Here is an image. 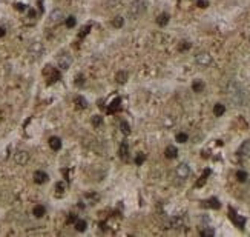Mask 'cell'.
I'll return each mask as SVG.
<instances>
[{"label": "cell", "mask_w": 250, "mask_h": 237, "mask_svg": "<svg viewBox=\"0 0 250 237\" xmlns=\"http://www.w3.org/2000/svg\"><path fill=\"white\" fill-rule=\"evenodd\" d=\"M146 8H147V5H146V2H144V0H134V2L130 3V6H129L127 13H129V16H130V17L138 18L144 11H146Z\"/></svg>", "instance_id": "1"}, {"label": "cell", "mask_w": 250, "mask_h": 237, "mask_svg": "<svg viewBox=\"0 0 250 237\" xmlns=\"http://www.w3.org/2000/svg\"><path fill=\"white\" fill-rule=\"evenodd\" d=\"M229 95L232 97L238 105H243V102H244V91H243V88H241L238 83L232 82V83L229 85Z\"/></svg>", "instance_id": "2"}, {"label": "cell", "mask_w": 250, "mask_h": 237, "mask_svg": "<svg viewBox=\"0 0 250 237\" xmlns=\"http://www.w3.org/2000/svg\"><path fill=\"white\" fill-rule=\"evenodd\" d=\"M43 75L45 77H48V85H51V83H54V82H57V80H60V73L55 70V68H52V66H46L45 68V71H43Z\"/></svg>", "instance_id": "3"}, {"label": "cell", "mask_w": 250, "mask_h": 237, "mask_svg": "<svg viewBox=\"0 0 250 237\" xmlns=\"http://www.w3.org/2000/svg\"><path fill=\"white\" fill-rule=\"evenodd\" d=\"M229 217H230V220H232L233 223L238 226V228H244V225H246V217H243V216H239L233 208H229Z\"/></svg>", "instance_id": "4"}, {"label": "cell", "mask_w": 250, "mask_h": 237, "mask_svg": "<svg viewBox=\"0 0 250 237\" xmlns=\"http://www.w3.org/2000/svg\"><path fill=\"white\" fill-rule=\"evenodd\" d=\"M57 63H58V66H60L61 70H68V68L72 65L71 54H66V53H63L61 55H58V59H57Z\"/></svg>", "instance_id": "5"}, {"label": "cell", "mask_w": 250, "mask_h": 237, "mask_svg": "<svg viewBox=\"0 0 250 237\" xmlns=\"http://www.w3.org/2000/svg\"><path fill=\"white\" fill-rule=\"evenodd\" d=\"M45 53V48L40 42H32L31 46H29V54L34 55V57H40V55Z\"/></svg>", "instance_id": "6"}, {"label": "cell", "mask_w": 250, "mask_h": 237, "mask_svg": "<svg viewBox=\"0 0 250 237\" xmlns=\"http://www.w3.org/2000/svg\"><path fill=\"white\" fill-rule=\"evenodd\" d=\"M195 60H197V63L199 66H209V65L212 63V57H210V54H207V53H199V54L195 57Z\"/></svg>", "instance_id": "7"}, {"label": "cell", "mask_w": 250, "mask_h": 237, "mask_svg": "<svg viewBox=\"0 0 250 237\" xmlns=\"http://www.w3.org/2000/svg\"><path fill=\"white\" fill-rule=\"evenodd\" d=\"M177 176H178L179 179H187V177L190 176V168H189V165H186V163L178 165V168H177Z\"/></svg>", "instance_id": "8"}, {"label": "cell", "mask_w": 250, "mask_h": 237, "mask_svg": "<svg viewBox=\"0 0 250 237\" xmlns=\"http://www.w3.org/2000/svg\"><path fill=\"white\" fill-rule=\"evenodd\" d=\"M28 159H29V156H28L26 151H18V152H16V156H14V160H16L17 165H26Z\"/></svg>", "instance_id": "9"}, {"label": "cell", "mask_w": 250, "mask_h": 237, "mask_svg": "<svg viewBox=\"0 0 250 237\" xmlns=\"http://www.w3.org/2000/svg\"><path fill=\"white\" fill-rule=\"evenodd\" d=\"M120 108H121V99L117 97V99H114V102L107 106V114H114V112H117Z\"/></svg>", "instance_id": "10"}, {"label": "cell", "mask_w": 250, "mask_h": 237, "mask_svg": "<svg viewBox=\"0 0 250 237\" xmlns=\"http://www.w3.org/2000/svg\"><path fill=\"white\" fill-rule=\"evenodd\" d=\"M34 182L38 183V185L48 182V174H46L45 171H36V173H34Z\"/></svg>", "instance_id": "11"}, {"label": "cell", "mask_w": 250, "mask_h": 237, "mask_svg": "<svg viewBox=\"0 0 250 237\" xmlns=\"http://www.w3.org/2000/svg\"><path fill=\"white\" fill-rule=\"evenodd\" d=\"M118 156H120V159L121 160H127V156H129V145H127V142H123L121 145H120V149H118Z\"/></svg>", "instance_id": "12"}, {"label": "cell", "mask_w": 250, "mask_h": 237, "mask_svg": "<svg viewBox=\"0 0 250 237\" xmlns=\"http://www.w3.org/2000/svg\"><path fill=\"white\" fill-rule=\"evenodd\" d=\"M238 154H239V156H250V140H246L243 145L239 146Z\"/></svg>", "instance_id": "13"}, {"label": "cell", "mask_w": 250, "mask_h": 237, "mask_svg": "<svg viewBox=\"0 0 250 237\" xmlns=\"http://www.w3.org/2000/svg\"><path fill=\"white\" fill-rule=\"evenodd\" d=\"M203 206H207V208H213V209H218V208L221 206V203H219V200H218L216 197H212V199H209V200L204 202V203H203Z\"/></svg>", "instance_id": "14"}, {"label": "cell", "mask_w": 250, "mask_h": 237, "mask_svg": "<svg viewBox=\"0 0 250 237\" xmlns=\"http://www.w3.org/2000/svg\"><path fill=\"white\" fill-rule=\"evenodd\" d=\"M32 214H34L36 217L40 219V217H43V216L46 214V208H45L43 205H36V206H34V209H32Z\"/></svg>", "instance_id": "15"}, {"label": "cell", "mask_w": 250, "mask_h": 237, "mask_svg": "<svg viewBox=\"0 0 250 237\" xmlns=\"http://www.w3.org/2000/svg\"><path fill=\"white\" fill-rule=\"evenodd\" d=\"M164 154H166V157H167V159H175V157H177V154H178V149H177L175 146H167V148H166V151H164Z\"/></svg>", "instance_id": "16"}, {"label": "cell", "mask_w": 250, "mask_h": 237, "mask_svg": "<svg viewBox=\"0 0 250 237\" xmlns=\"http://www.w3.org/2000/svg\"><path fill=\"white\" fill-rule=\"evenodd\" d=\"M49 146H51V149H54V151H58V149L61 148V140H60L58 137H51V139H49Z\"/></svg>", "instance_id": "17"}, {"label": "cell", "mask_w": 250, "mask_h": 237, "mask_svg": "<svg viewBox=\"0 0 250 237\" xmlns=\"http://www.w3.org/2000/svg\"><path fill=\"white\" fill-rule=\"evenodd\" d=\"M169 14L167 13H163V14H160L158 17H157V23L160 25V26H166L167 23H169Z\"/></svg>", "instance_id": "18"}, {"label": "cell", "mask_w": 250, "mask_h": 237, "mask_svg": "<svg viewBox=\"0 0 250 237\" xmlns=\"http://www.w3.org/2000/svg\"><path fill=\"white\" fill-rule=\"evenodd\" d=\"M224 112H226V106H224L223 103H216V105L213 106V114L216 116V117H221Z\"/></svg>", "instance_id": "19"}, {"label": "cell", "mask_w": 250, "mask_h": 237, "mask_svg": "<svg viewBox=\"0 0 250 237\" xmlns=\"http://www.w3.org/2000/svg\"><path fill=\"white\" fill-rule=\"evenodd\" d=\"M61 18H63V11H61V9H54L52 13H51V20H52V22H57V23H58Z\"/></svg>", "instance_id": "20"}, {"label": "cell", "mask_w": 250, "mask_h": 237, "mask_svg": "<svg viewBox=\"0 0 250 237\" xmlns=\"http://www.w3.org/2000/svg\"><path fill=\"white\" fill-rule=\"evenodd\" d=\"M74 102H75L77 108H86V106H88V102H86V99H85V97L77 95V97L74 99Z\"/></svg>", "instance_id": "21"}, {"label": "cell", "mask_w": 250, "mask_h": 237, "mask_svg": "<svg viewBox=\"0 0 250 237\" xmlns=\"http://www.w3.org/2000/svg\"><path fill=\"white\" fill-rule=\"evenodd\" d=\"M123 25H125V18L121 17V16H117V17L112 20V26L117 28V29H118V28H123Z\"/></svg>", "instance_id": "22"}, {"label": "cell", "mask_w": 250, "mask_h": 237, "mask_svg": "<svg viewBox=\"0 0 250 237\" xmlns=\"http://www.w3.org/2000/svg\"><path fill=\"white\" fill-rule=\"evenodd\" d=\"M207 176H210V169H206L204 173H203V176H201V179L197 182V186L199 188V186H203L204 183H206V180H207Z\"/></svg>", "instance_id": "23"}, {"label": "cell", "mask_w": 250, "mask_h": 237, "mask_svg": "<svg viewBox=\"0 0 250 237\" xmlns=\"http://www.w3.org/2000/svg\"><path fill=\"white\" fill-rule=\"evenodd\" d=\"M86 226H88L86 220H75V229L77 231H85Z\"/></svg>", "instance_id": "24"}, {"label": "cell", "mask_w": 250, "mask_h": 237, "mask_svg": "<svg viewBox=\"0 0 250 237\" xmlns=\"http://www.w3.org/2000/svg\"><path fill=\"white\" fill-rule=\"evenodd\" d=\"M120 129H121V132H123L125 136H129V134H130V128H129V123H127V122H125V120H123V122L120 123Z\"/></svg>", "instance_id": "25"}, {"label": "cell", "mask_w": 250, "mask_h": 237, "mask_svg": "<svg viewBox=\"0 0 250 237\" xmlns=\"http://www.w3.org/2000/svg\"><path fill=\"white\" fill-rule=\"evenodd\" d=\"M192 90H194L195 92H201L203 90H204V83H203V82H199V80L194 82V85H192Z\"/></svg>", "instance_id": "26"}, {"label": "cell", "mask_w": 250, "mask_h": 237, "mask_svg": "<svg viewBox=\"0 0 250 237\" xmlns=\"http://www.w3.org/2000/svg\"><path fill=\"white\" fill-rule=\"evenodd\" d=\"M126 80H127V73H126V71L117 73V82H118V83H125Z\"/></svg>", "instance_id": "27"}, {"label": "cell", "mask_w": 250, "mask_h": 237, "mask_svg": "<svg viewBox=\"0 0 250 237\" xmlns=\"http://www.w3.org/2000/svg\"><path fill=\"white\" fill-rule=\"evenodd\" d=\"M236 179H238V182H246L247 180V173L246 171H238L236 173Z\"/></svg>", "instance_id": "28"}, {"label": "cell", "mask_w": 250, "mask_h": 237, "mask_svg": "<svg viewBox=\"0 0 250 237\" xmlns=\"http://www.w3.org/2000/svg\"><path fill=\"white\" fill-rule=\"evenodd\" d=\"M187 139H189V136H187L186 132H178V134H177V142H179V143L187 142Z\"/></svg>", "instance_id": "29"}, {"label": "cell", "mask_w": 250, "mask_h": 237, "mask_svg": "<svg viewBox=\"0 0 250 237\" xmlns=\"http://www.w3.org/2000/svg\"><path fill=\"white\" fill-rule=\"evenodd\" d=\"M201 236H203V237H212V236H215V229H212V228H206V229H203V231H201Z\"/></svg>", "instance_id": "30"}, {"label": "cell", "mask_w": 250, "mask_h": 237, "mask_svg": "<svg viewBox=\"0 0 250 237\" xmlns=\"http://www.w3.org/2000/svg\"><path fill=\"white\" fill-rule=\"evenodd\" d=\"M75 25H77V20H75L74 16H69V17L66 18V26H68V28H74Z\"/></svg>", "instance_id": "31"}, {"label": "cell", "mask_w": 250, "mask_h": 237, "mask_svg": "<svg viewBox=\"0 0 250 237\" xmlns=\"http://www.w3.org/2000/svg\"><path fill=\"white\" fill-rule=\"evenodd\" d=\"M65 188H66L65 182H58L57 185H55V189H57V193H58V194H63V193H65Z\"/></svg>", "instance_id": "32"}, {"label": "cell", "mask_w": 250, "mask_h": 237, "mask_svg": "<svg viewBox=\"0 0 250 237\" xmlns=\"http://www.w3.org/2000/svg\"><path fill=\"white\" fill-rule=\"evenodd\" d=\"M144 160H146V156H144L143 152H140V154L135 157V165H141Z\"/></svg>", "instance_id": "33"}, {"label": "cell", "mask_w": 250, "mask_h": 237, "mask_svg": "<svg viewBox=\"0 0 250 237\" xmlns=\"http://www.w3.org/2000/svg\"><path fill=\"white\" fill-rule=\"evenodd\" d=\"M83 83H85V77H83L81 74H78V75L75 77V85L80 86V85H83Z\"/></svg>", "instance_id": "34"}, {"label": "cell", "mask_w": 250, "mask_h": 237, "mask_svg": "<svg viewBox=\"0 0 250 237\" xmlns=\"http://www.w3.org/2000/svg\"><path fill=\"white\" fill-rule=\"evenodd\" d=\"M101 122H103V120H101V117H100V116H95V117L92 119V125H94V126H100V125H101Z\"/></svg>", "instance_id": "35"}, {"label": "cell", "mask_w": 250, "mask_h": 237, "mask_svg": "<svg viewBox=\"0 0 250 237\" xmlns=\"http://www.w3.org/2000/svg\"><path fill=\"white\" fill-rule=\"evenodd\" d=\"M197 5L199 8H207L209 6V0H197Z\"/></svg>", "instance_id": "36"}, {"label": "cell", "mask_w": 250, "mask_h": 237, "mask_svg": "<svg viewBox=\"0 0 250 237\" xmlns=\"http://www.w3.org/2000/svg\"><path fill=\"white\" fill-rule=\"evenodd\" d=\"M89 31H91V25H88V26L85 28V31L78 34V39H83V37H85V36H86V34H88V33H89Z\"/></svg>", "instance_id": "37"}, {"label": "cell", "mask_w": 250, "mask_h": 237, "mask_svg": "<svg viewBox=\"0 0 250 237\" xmlns=\"http://www.w3.org/2000/svg\"><path fill=\"white\" fill-rule=\"evenodd\" d=\"M14 8H16L17 11H25V9H26V6H25L23 3H16V5H14Z\"/></svg>", "instance_id": "38"}, {"label": "cell", "mask_w": 250, "mask_h": 237, "mask_svg": "<svg viewBox=\"0 0 250 237\" xmlns=\"http://www.w3.org/2000/svg\"><path fill=\"white\" fill-rule=\"evenodd\" d=\"M190 48V43H183L181 46H179V51H186V49H189Z\"/></svg>", "instance_id": "39"}, {"label": "cell", "mask_w": 250, "mask_h": 237, "mask_svg": "<svg viewBox=\"0 0 250 237\" xmlns=\"http://www.w3.org/2000/svg\"><path fill=\"white\" fill-rule=\"evenodd\" d=\"M75 220H77L75 214H69V217H68V223H75Z\"/></svg>", "instance_id": "40"}, {"label": "cell", "mask_w": 250, "mask_h": 237, "mask_svg": "<svg viewBox=\"0 0 250 237\" xmlns=\"http://www.w3.org/2000/svg\"><path fill=\"white\" fill-rule=\"evenodd\" d=\"M5 34H6V29H5L3 26H0V37H3Z\"/></svg>", "instance_id": "41"}, {"label": "cell", "mask_w": 250, "mask_h": 237, "mask_svg": "<svg viewBox=\"0 0 250 237\" xmlns=\"http://www.w3.org/2000/svg\"><path fill=\"white\" fill-rule=\"evenodd\" d=\"M29 17H36V11L34 9H29Z\"/></svg>", "instance_id": "42"}]
</instances>
